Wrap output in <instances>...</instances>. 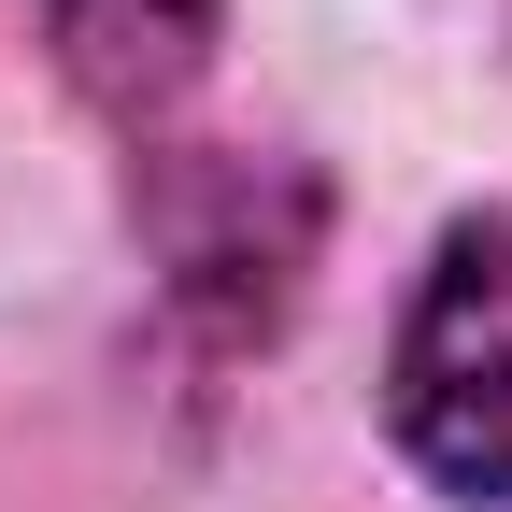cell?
<instances>
[{
    "mask_svg": "<svg viewBox=\"0 0 512 512\" xmlns=\"http://www.w3.org/2000/svg\"><path fill=\"white\" fill-rule=\"evenodd\" d=\"M384 413H399L413 470L456 498H512V214L441 228L427 285L384 356Z\"/></svg>",
    "mask_w": 512,
    "mask_h": 512,
    "instance_id": "obj_1",
    "label": "cell"
},
{
    "mask_svg": "<svg viewBox=\"0 0 512 512\" xmlns=\"http://www.w3.org/2000/svg\"><path fill=\"white\" fill-rule=\"evenodd\" d=\"M143 228L171 256L185 313L271 328V313L299 299V256H313V185L285 157H157L143 171Z\"/></svg>",
    "mask_w": 512,
    "mask_h": 512,
    "instance_id": "obj_2",
    "label": "cell"
},
{
    "mask_svg": "<svg viewBox=\"0 0 512 512\" xmlns=\"http://www.w3.org/2000/svg\"><path fill=\"white\" fill-rule=\"evenodd\" d=\"M43 29H57V72H72L114 128H143V114H171L200 86L228 0H43Z\"/></svg>",
    "mask_w": 512,
    "mask_h": 512,
    "instance_id": "obj_3",
    "label": "cell"
}]
</instances>
